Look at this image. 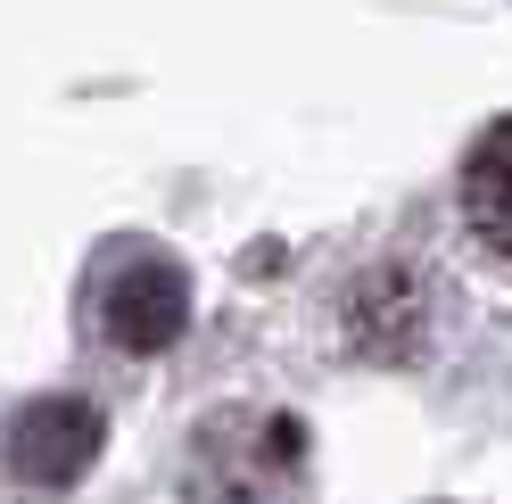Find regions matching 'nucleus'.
<instances>
[{
	"label": "nucleus",
	"mask_w": 512,
	"mask_h": 504,
	"mask_svg": "<svg viewBox=\"0 0 512 504\" xmlns=\"http://www.w3.org/2000/svg\"><path fill=\"white\" fill-rule=\"evenodd\" d=\"M306 430L290 414H215L190 438V504H290Z\"/></svg>",
	"instance_id": "obj_1"
},
{
	"label": "nucleus",
	"mask_w": 512,
	"mask_h": 504,
	"mask_svg": "<svg viewBox=\"0 0 512 504\" xmlns=\"http://www.w3.org/2000/svg\"><path fill=\"white\" fill-rule=\"evenodd\" d=\"M182 314H190V290H182V273L166 257H133V265H116L100 281V331L124 356H157L182 331Z\"/></svg>",
	"instance_id": "obj_2"
},
{
	"label": "nucleus",
	"mask_w": 512,
	"mask_h": 504,
	"mask_svg": "<svg viewBox=\"0 0 512 504\" xmlns=\"http://www.w3.org/2000/svg\"><path fill=\"white\" fill-rule=\"evenodd\" d=\"M91 447H100V414H91L83 397L25 405V422L9 438V455H17L25 480H75V463H91Z\"/></svg>",
	"instance_id": "obj_3"
},
{
	"label": "nucleus",
	"mask_w": 512,
	"mask_h": 504,
	"mask_svg": "<svg viewBox=\"0 0 512 504\" xmlns=\"http://www.w3.org/2000/svg\"><path fill=\"white\" fill-rule=\"evenodd\" d=\"M463 224L488 240L496 257H512V116L463 157Z\"/></svg>",
	"instance_id": "obj_4"
}]
</instances>
